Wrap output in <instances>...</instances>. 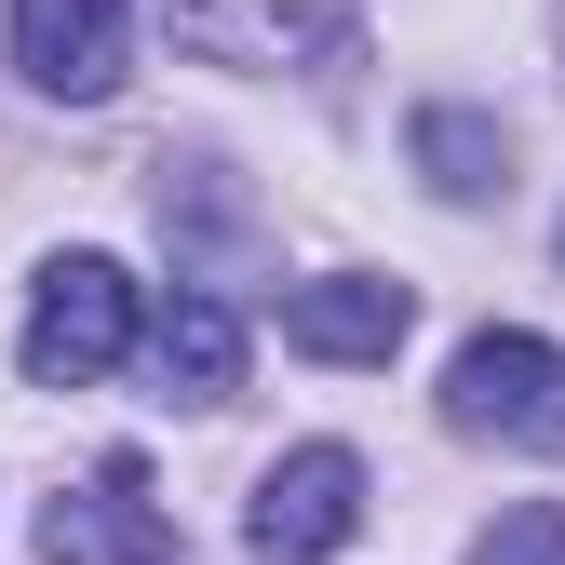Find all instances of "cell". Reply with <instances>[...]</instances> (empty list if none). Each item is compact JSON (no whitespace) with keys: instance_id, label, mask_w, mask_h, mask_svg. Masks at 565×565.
Returning a JSON list of instances; mask_svg holds the SVG:
<instances>
[{"instance_id":"cell-1","label":"cell","mask_w":565,"mask_h":565,"mask_svg":"<svg viewBox=\"0 0 565 565\" xmlns=\"http://www.w3.org/2000/svg\"><path fill=\"white\" fill-rule=\"evenodd\" d=\"M149 350V297H135V269L121 256H54L28 282V337H14V364L41 391H95L108 364H135Z\"/></svg>"},{"instance_id":"cell-2","label":"cell","mask_w":565,"mask_h":565,"mask_svg":"<svg viewBox=\"0 0 565 565\" xmlns=\"http://www.w3.org/2000/svg\"><path fill=\"white\" fill-rule=\"evenodd\" d=\"M445 431L512 445V458H565V350L525 337V323L458 337V364H445Z\"/></svg>"},{"instance_id":"cell-3","label":"cell","mask_w":565,"mask_h":565,"mask_svg":"<svg viewBox=\"0 0 565 565\" xmlns=\"http://www.w3.org/2000/svg\"><path fill=\"white\" fill-rule=\"evenodd\" d=\"M350 539H364V458L350 445H297V458L256 471V499H243V552L256 565H337Z\"/></svg>"},{"instance_id":"cell-4","label":"cell","mask_w":565,"mask_h":565,"mask_svg":"<svg viewBox=\"0 0 565 565\" xmlns=\"http://www.w3.org/2000/svg\"><path fill=\"white\" fill-rule=\"evenodd\" d=\"M41 565H175V512L149 499L135 458H95L82 484L41 499Z\"/></svg>"},{"instance_id":"cell-5","label":"cell","mask_w":565,"mask_h":565,"mask_svg":"<svg viewBox=\"0 0 565 565\" xmlns=\"http://www.w3.org/2000/svg\"><path fill=\"white\" fill-rule=\"evenodd\" d=\"M162 14L216 67H323V54H350L364 0H162Z\"/></svg>"},{"instance_id":"cell-6","label":"cell","mask_w":565,"mask_h":565,"mask_svg":"<svg viewBox=\"0 0 565 565\" xmlns=\"http://www.w3.org/2000/svg\"><path fill=\"white\" fill-rule=\"evenodd\" d=\"M14 67L54 108H108L135 67V0H14Z\"/></svg>"},{"instance_id":"cell-7","label":"cell","mask_w":565,"mask_h":565,"mask_svg":"<svg viewBox=\"0 0 565 565\" xmlns=\"http://www.w3.org/2000/svg\"><path fill=\"white\" fill-rule=\"evenodd\" d=\"M404 323H417V297L377 282V269H337V282H297V297H282V350H310V364H391Z\"/></svg>"},{"instance_id":"cell-8","label":"cell","mask_w":565,"mask_h":565,"mask_svg":"<svg viewBox=\"0 0 565 565\" xmlns=\"http://www.w3.org/2000/svg\"><path fill=\"white\" fill-rule=\"evenodd\" d=\"M149 364H162V391H175V404H230V391H243V310L189 282V297L149 323Z\"/></svg>"},{"instance_id":"cell-9","label":"cell","mask_w":565,"mask_h":565,"mask_svg":"<svg viewBox=\"0 0 565 565\" xmlns=\"http://www.w3.org/2000/svg\"><path fill=\"white\" fill-rule=\"evenodd\" d=\"M417 175H431L445 202H499L512 189V135L484 108H417Z\"/></svg>"},{"instance_id":"cell-10","label":"cell","mask_w":565,"mask_h":565,"mask_svg":"<svg viewBox=\"0 0 565 565\" xmlns=\"http://www.w3.org/2000/svg\"><path fill=\"white\" fill-rule=\"evenodd\" d=\"M471 565H565V512H552V499H525V512H499V525L471 539Z\"/></svg>"},{"instance_id":"cell-11","label":"cell","mask_w":565,"mask_h":565,"mask_svg":"<svg viewBox=\"0 0 565 565\" xmlns=\"http://www.w3.org/2000/svg\"><path fill=\"white\" fill-rule=\"evenodd\" d=\"M552 256H565V230H552Z\"/></svg>"}]
</instances>
